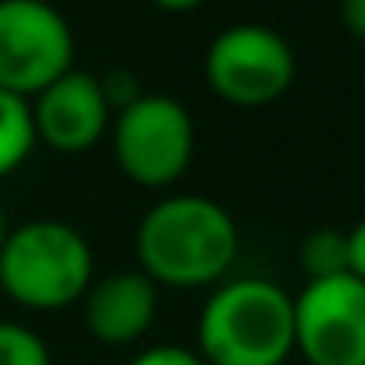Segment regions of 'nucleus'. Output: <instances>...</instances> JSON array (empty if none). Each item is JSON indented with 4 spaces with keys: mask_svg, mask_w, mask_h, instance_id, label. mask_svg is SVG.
<instances>
[{
    "mask_svg": "<svg viewBox=\"0 0 365 365\" xmlns=\"http://www.w3.org/2000/svg\"><path fill=\"white\" fill-rule=\"evenodd\" d=\"M348 273L365 280V220L348 231Z\"/></svg>",
    "mask_w": 365,
    "mask_h": 365,
    "instance_id": "4468645a",
    "label": "nucleus"
},
{
    "mask_svg": "<svg viewBox=\"0 0 365 365\" xmlns=\"http://www.w3.org/2000/svg\"><path fill=\"white\" fill-rule=\"evenodd\" d=\"M7 235H11V224H7V213H4V206H0V248L7 242Z\"/></svg>",
    "mask_w": 365,
    "mask_h": 365,
    "instance_id": "f3484780",
    "label": "nucleus"
},
{
    "mask_svg": "<svg viewBox=\"0 0 365 365\" xmlns=\"http://www.w3.org/2000/svg\"><path fill=\"white\" fill-rule=\"evenodd\" d=\"M114 160L128 181L142 188L174 185L195 156V124L181 100L163 93H138L114 110Z\"/></svg>",
    "mask_w": 365,
    "mask_h": 365,
    "instance_id": "20e7f679",
    "label": "nucleus"
},
{
    "mask_svg": "<svg viewBox=\"0 0 365 365\" xmlns=\"http://www.w3.org/2000/svg\"><path fill=\"white\" fill-rule=\"evenodd\" d=\"M160 305V287L142 269H118L107 277H93L82 294L86 330L110 348L135 344L149 334Z\"/></svg>",
    "mask_w": 365,
    "mask_h": 365,
    "instance_id": "1a4fd4ad",
    "label": "nucleus"
},
{
    "mask_svg": "<svg viewBox=\"0 0 365 365\" xmlns=\"http://www.w3.org/2000/svg\"><path fill=\"white\" fill-rule=\"evenodd\" d=\"M75 68V32L50 0H0V89L32 100Z\"/></svg>",
    "mask_w": 365,
    "mask_h": 365,
    "instance_id": "423d86ee",
    "label": "nucleus"
},
{
    "mask_svg": "<svg viewBox=\"0 0 365 365\" xmlns=\"http://www.w3.org/2000/svg\"><path fill=\"white\" fill-rule=\"evenodd\" d=\"M32 149H36V128L29 100L0 89V178L14 174Z\"/></svg>",
    "mask_w": 365,
    "mask_h": 365,
    "instance_id": "9d476101",
    "label": "nucleus"
},
{
    "mask_svg": "<svg viewBox=\"0 0 365 365\" xmlns=\"http://www.w3.org/2000/svg\"><path fill=\"white\" fill-rule=\"evenodd\" d=\"M160 11H170V14H185V11H195L199 4H206V0H153Z\"/></svg>",
    "mask_w": 365,
    "mask_h": 365,
    "instance_id": "dca6fc26",
    "label": "nucleus"
},
{
    "mask_svg": "<svg viewBox=\"0 0 365 365\" xmlns=\"http://www.w3.org/2000/svg\"><path fill=\"white\" fill-rule=\"evenodd\" d=\"M36 142H46L53 153H89L114 121V107L103 93V82L93 71L68 68L43 93L29 100Z\"/></svg>",
    "mask_w": 365,
    "mask_h": 365,
    "instance_id": "6e6552de",
    "label": "nucleus"
},
{
    "mask_svg": "<svg viewBox=\"0 0 365 365\" xmlns=\"http://www.w3.org/2000/svg\"><path fill=\"white\" fill-rule=\"evenodd\" d=\"M0 365H53V359L32 327L0 319Z\"/></svg>",
    "mask_w": 365,
    "mask_h": 365,
    "instance_id": "f8f14e48",
    "label": "nucleus"
},
{
    "mask_svg": "<svg viewBox=\"0 0 365 365\" xmlns=\"http://www.w3.org/2000/svg\"><path fill=\"white\" fill-rule=\"evenodd\" d=\"M294 351L309 365H365V280H305L294 294Z\"/></svg>",
    "mask_w": 365,
    "mask_h": 365,
    "instance_id": "0eeeda50",
    "label": "nucleus"
},
{
    "mask_svg": "<svg viewBox=\"0 0 365 365\" xmlns=\"http://www.w3.org/2000/svg\"><path fill=\"white\" fill-rule=\"evenodd\" d=\"M202 75L213 96L235 107H266L280 100L294 82L291 43L259 21L227 25L202 57Z\"/></svg>",
    "mask_w": 365,
    "mask_h": 365,
    "instance_id": "39448f33",
    "label": "nucleus"
},
{
    "mask_svg": "<svg viewBox=\"0 0 365 365\" xmlns=\"http://www.w3.org/2000/svg\"><path fill=\"white\" fill-rule=\"evenodd\" d=\"M298 266L305 280H327L348 273V231L341 227H316L298 245Z\"/></svg>",
    "mask_w": 365,
    "mask_h": 365,
    "instance_id": "9b49d317",
    "label": "nucleus"
},
{
    "mask_svg": "<svg viewBox=\"0 0 365 365\" xmlns=\"http://www.w3.org/2000/svg\"><path fill=\"white\" fill-rule=\"evenodd\" d=\"M341 21L351 39L365 43V0H341Z\"/></svg>",
    "mask_w": 365,
    "mask_h": 365,
    "instance_id": "2eb2a0df",
    "label": "nucleus"
},
{
    "mask_svg": "<svg viewBox=\"0 0 365 365\" xmlns=\"http://www.w3.org/2000/svg\"><path fill=\"white\" fill-rule=\"evenodd\" d=\"M206 365H284L294 355V298L262 277L220 284L195 327Z\"/></svg>",
    "mask_w": 365,
    "mask_h": 365,
    "instance_id": "f03ea898",
    "label": "nucleus"
},
{
    "mask_svg": "<svg viewBox=\"0 0 365 365\" xmlns=\"http://www.w3.org/2000/svg\"><path fill=\"white\" fill-rule=\"evenodd\" d=\"M135 255L138 269L156 287H206L231 269L238 224L217 199L170 195L142 217Z\"/></svg>",
    "mask_w": 365,
    "mask_h": 365,
    "instance_id": "f257e3e1",
    "label": "nucleus"
},
{
    "mask_svg": "<svg viewBox=\"0 0 365 365\" xmlns=\"http://www.w3.org/2000/svg\"><path fill=\"white\" fill-rule=\"evenodd\" d=\"M93 284V248L64 220H29L11 227L0 248V291L36 312H53L82 302Z\"/></svg>",
    "mask_w": 365,
    "mask_h": 365,
    "instance_id": "7ed1b4c3",
    "label": "nucleus"
},
{
    "mask_svg": "<svg viewBox=\"0 0 365 365\" xmlns=\"http://www.w3.org/2000/svg\"><path fill=\"white\" fill-rule=\"evenodd\" d=\"M128 365H206V362L195 351L181 348V344H156V348L138 351Z\"/></svg>",
    "mask_w": 365,
    "mask_h": 365,
    "instance_id": "ddd939ff",
    "label": "nucleus"
}]
</instances>
